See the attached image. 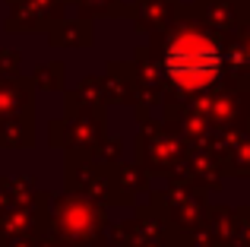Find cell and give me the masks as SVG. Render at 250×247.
I'll use <instances>...</instances> for the list:
<instances>
[{"label":"cell","instance_id":"1","mask_svg":"<svg viewBox=\"0 0 250 247\" xmlns=\"http://www.w3.org/2000/svg\"><path fill=\"white\" fill-rule=\"evenodd\" d=\"M215 70H219V57H215L212 44L196 35L181 38L168 51V73L184 80V86H206L215 76Z\"/></svg>","mask_w":250,"mask_h":247}]
</instances>
